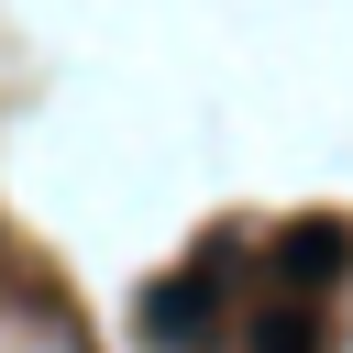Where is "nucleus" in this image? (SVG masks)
<instances>
[{"instance_id": "obj_1", "label": "nucleus", "mask_w": 353, "mask_h": 353, "mask_svg": "<svg viewBox=\"0 0 353 353\" xmlns=\"http://www.w3.org/2000/svg\"><path fill=\"white\" fill-rule=\"evenodd\" d=\"M342 276H353V221H287V232H276V287L320 298V287H342Z\"/></svg>"}, {"instance_id": "obj_2", "label": "nucleus", "mask_w": 353, "mask_h": 353, "mask_svg": "<svg viewBox=\"0 0 353 353\" xmlns=\"http://www.w3.org/2000/svg\"><path fill=\"white\" fill-rule=\"evenodd\" d=\"M210 309H221V276H199V287H154V309H143V320H154L165 342H188Z\"/></svg>"}, {"instance_id": "obj_3", "label": "nucleus", "mask_w": 353, "mask_h": 353, "mask_svg": "<svg viewBox=\"0 0 353 353\" xmlns=\"http://www.w3.org/2000/svg\"><path fill=\"white\" fill-rule=\"evenodd\" d=\"M254 353H320V320L276 309V320H254Z\"/></svg>"}]
</instances>
